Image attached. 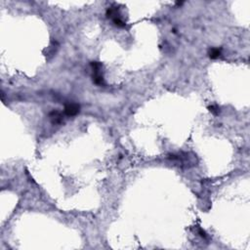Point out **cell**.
Instances as JSON below:
<instances>
[{"label": "cell", "mask_w": 250, "mask_h": 250, "mask_svg": "<svg viewBox=\"0 0 250 250\" xmlns=\"http://www.w3.org/2000/svg\"><path fill=\"white\" fill-rule=\"evenodd\" d=\"M80 112V106L75 103H70L65 106V115L67 116H75Z\"/></svg>", "instance_id": "1"}, {"label": "cell", "mask_w": 250, "mask_h": 250, "mask_svg": "<svg viewBox=\"0 0 250 250\" xmlns=\"http://www.w3.org/2000/svg\"><path fill=\"white\" fill-rule=\"evenodd\" d=\"M49 117H50V120L52 124H62L64 122L63 119V115L60 112L54 111L49 113Z\"/></svg>", "instance_id": "2"}, {"label": "cell", "mask_w": 250, "mask_h": 250, "mask_svg": "<svg viewBox=\"0 0 250 250\" xmlns=\"http://www.w3.org/2000/svg\"><path fill=\"white\" fill-rule=\"evenodd\" d=\"M58 48H59L58 42H57L56 40H52L51 43H50V45H49V47H47V50H46V56H47V58L50 59L51 57L54 56V55L56 54L57 50H58Z\"/></svg>", "instance_id": "3"}, {"label": "cell", "mask_w": 250, "mask_h": 250, "mask_svg": "<svg viewBox=\"0 0 250 250\" xmlns=\"http://www.w3.org/2000/svg\"><path fill=\"white\" fill-rule=\"evenodd\" d=\"M93 82L95 83L96 85H100V86L105 85L104 76L101 73V70H93Z\"/></svg>", "instance_id": "4"}, {"label": "cell", "mask_w": 250, "mask_h": 250, "mask_svg": "<svg viewBox=\"0 0 250 250\" xmlns=\"http://www.w3.org/2000/svg\"><path fill=\"white\" fill-rule=\"evenodd\" d=\"M221 53H222L221 48H211V49H209V51H208V56H209L210 59L215 60L221 56Z\"/></svg>", "instance_id": "5"}, {"label": "cell", "mask_w": 250, "mask_h": 250, "mask_svg": "<svg viewBox=\"0 0 250 250\" xmlns=\"http://www.w3.org/2000/svg\"><path fill=\"white\" fill-rule=\"evenodd\" d=\"M112 22H113V24L117 26V28H125V25H126V24L122 21V19H121L120 17L112 19Z\"/></svg>", "instance_id": "6"}, {"label": "cell", "mask_w": 250, "mask_h": 250, "mask_svg": "<svg viewBox=\"0 0 250 250\" xmlns=\"http://www.w3.org/2000/svg\"><path fill=\"white\" fill-rule=\"evenodd\" d=\"M208 109H209V112L214 115H218L219 113H220V108H219L217 105L210 106V107H208Z\"/></svg>", "instance_id": "7"}, {"label": "cell", "mask_w": 250, "mask_h": 250, "mask_svg": "<svg viewBox=\"0 0 250 250\" xmlns=\"http://www.w3.org/2000/svg\"><path fill=\"white\" fill-rule=\"evenodd\" d=\"M91 67H92L93 70H101L103 65H102V63L100 62H91L90 63Z\"/></svg>", "instance_id": "8"}, {"label": "cell", "mask_w": 250, "mask_h": 250, "mask_svg": "<svg viewBox=\"0 0 250 250\" xmlns=\"http://www.w3.org/2000/svg\"><path fill=\"white\" fill-rule=\"evenodd\" d=\"M198 234L202 238H207V234L205 233V231H204L203 229H201V228H198Z\"/></svg>", "instance_id": "9"}, {"label": "cell", "mask_w": 250, "mask_h": 250, "mask_svg": "<svg viewBox=\"0 0 250 250\" xmlns=\"http://www.w3.org/2000/svg\"><path fill=\"white\" fill-rule=\"evenodd\" d=\"M183 4H184L183 1H178V2H176V5H177V6H181V5H183Z\"/></svg>", "instance_id": "10"}]
</instances>
